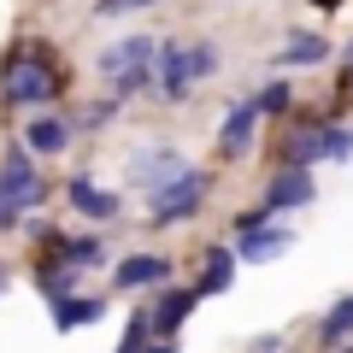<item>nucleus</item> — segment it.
Masks as SVG:
<instances>
[{
	"mask_svg": "<svg viewBox=\"0 0 353 353\" xmlns=\"http://www.w3.org/2000/svg\"><path fill=\"white\" fill-rule=\"evenodd\" d=\"M101 77L112 83V94H130V88H148V77H159V48L153 36H130L118 48L101 53Z\"/></svg>",
	"mask_w": 353,
	"mask_h": 353,
	"instance_id": "1",
	"label": "nucleus"
},
{
	"mask_svg": "<svg viewBox=\"0 0 353 353\" xmlns=\"http://www.w3.org/2000/svg\"><path fill=\"white\" fill-rule=\"evenodd\" d=\"M218 71V48L212 41H194V48H159V88L165 94H183L189 83H201V77Z\"/></svg>",
	"mask_w": 353,
	"mask_h": 353,
	"instance_id": "2",
	"label": "nucleus"
},
{
	"mask_svg": "<svg viewBox=\"0 0 353 353\" xmlns=\"http://www.w3.org/2000/svg\"><path fill=\"white\" fill-rule=\"evenodd\" d=\"M59 88H65V77L48 59H36V53H12L6 59V101L30 106V101H53Z\"/></svg>",
	"mask_w": 353,
	"mask_h": 353,
	"instance_id": "3",
	"label": "nucleus"
},
{
	"mask_svg": "<svg viewBox=\"0 0 353 353\" xmlns=\"http://www.w3.org/2000/svg\"><path fill=\"white\" fill-rule=\"evenodd\" d=\"M201 201H206V171H189V176H176L171 189L153 194L148 218H153V224H183V218H194Z\"/></svg>",
	"mask_w": 353,
	"mask_h": 353,
	"instance_id": "4",
	"label": "nucleus"
},
{
	"mask_svg": "<svg viewBox=\"0 0 353 353\" xmlns=\"http://www.w3.org/2000/svg\"><path fill=\"white\" fill-rule=\"evenodd\" d=\"M312 171H301V165H289V171L271 176V189H265V212H294V206H312Z\"/></svg>",
	"mask_w": 353,
	"mask_h": 353,
	"instance_id": "5",
	"label": "nucleus"
},
{
	"mask_svg": "<svg viewBox=\"0 0 353 353\" xmlns=\"http://www.w3.org/2000/svg\"><path fill=\"white\" fill-rule=\"evenodd\" d=\"M130 176H136V183H141L148 194H159V189H171L176 176H189V165L176 159L171 148H159V153H141V159L130 165Z\"/></svg>",
	"mask_w": 353,
	"mask_h": 353,
	"instance_id": "6",
	"label": "nucleus"
},
{
	"mask_svg": "<svg viewBox=\"0 0 353 353\" xmlns=\"http://www.w3.org/2000/svg\"><path fill=\"white\" fill-rule=\"evenodd\" d=\"M0 194H6L18 212L41 201V176H36V165H30L24 153H12V159H6V171H0Z\"/></svg>",
	"mask_w": 353,
	"mask_h": 353,
	"instance_id": "7",
	"label": "nucleus"
},
{
	"mask_svg": "<svg viewBox=\"0 0 353 353\" xmlns=\"http://www.w3.org/2000/svg\"><path fill=\"white\" fill-rule=\"evenodd\" d=\"M112 277H118V289H148V283H165V277H171V259H165V253H136V259L118 265Z\"/></svg>",
	"mask_w": 353,
	"mask_h": 353,
	"instance_id": "8",
	"label": "nucleus"
},
{
	"mask_svg": "<svg viewBox=\"0 0 353 353\" xmlns=\"http://www.w3.org/2000/svg\"><path fill=\"white\" fill-rule=\"evenodd\" d=\"M65 201H71V206H77L83 218H118V194L94 189L88 176H71V189H65Z\"/></svg>",
	"mask_w": 353,
	"mask_h": 353,
	"instance_id": "9",
	"label": "nucleus"
},
{
	"mask_svg": "<svg viewBox=\"0 0 353 353\" xmlns=\"http://www.w3.org/2000/svg\"><path fill=\"white\" fill-rule=\"evenodd\" d=\"M253 124H259V106H253V101H236V106H230L224 130H218L224 153H248V141H253Z\"/></svg>",
	"mask_w": 353,
	"mask_h": 353,
	"instance_id": "10",
	"label": "nucleus"
},
{
	"mask_svg": "<svg viewBox=\"0 0 353 353\" xmlns=\"http://www.w3.org/2000/svg\"><path fill=\"white\" fill-rule=\"evenodd\" d=\"M194 301H201V289H165L159 306H153V330H159V336H171V330L194 312Z\"/></svg>",
	"mask_w": 353,
	"mask_h": 353,
	"instance_id": "11",
	"label": "nucleus"
},
{
	"mask_svg": "<svg viewBox=\"0 0 353 353\" xmlns=\"http://www.w3.org/2000/svg\"><path fill=\"white\" fill-rule=\"evenodd\" d=\"M101 312H106V301H94V294H65V301H53V324H59V330L94 324Z\"/></svg>",
	"mask_w": 353,
	"mask_h": 353,
	"instance_id": "12",
	"label": "nucleus"
},
{
	"mask_svg": "<svg viewBox=\"0 0 353 353\" xmlns=\"http://www.w3.org/2000/svg\"><path fill=\"white\" fill-rule=\"evenodd\" d=\"M294 248V236L289 230H253V236H241V259H277V253H289Z\"/></svg>",
	"mask_w": 353,
	"mask_h": 353,
	"instance_id": "13",
	"label": "nucleus"
},
{
	"mask_svg": "<svg viewBox=\"0 0 353 353\" xmlns=\"http://www.w3.org/2000/svg\"><path fill=\"white\" fill-rule=\"evenodd\" d=\"M230 277H236V253H230V248H206V265H201V294L230 289Z\"/></svg>",
	"mask_w": 353,
	"mask_h": 353,
	"instance_id": "14",
	"label": "nucleus"
},
{
	"mask_svg": "<svg viewBox=\"0 0 353 353\" xmlns=\"http://www.w3.org/2000/svg\"><path fill=\"white\" fill-rule=\"evenodd\" d=\"M65 141H71V124L65 118H36L30 124V148L36 153H65Z\"/></svg>",
	"mask_w": 353,
	"mask_h": 353,
	"instance_id": "15",
	"label": "nucleus"
},
{
	"mask_svg": "<svg viewBox=\"0 0 353 353\" xmlns=\"http://www.w3.org/2000/svg\"><path fill=\"white\" fill-rule=\"evenodd\" d=\"M324 53H330L324 36H289V48L277 53V65H318Z\"/></svg>",
	"mask_w": 353,
	"mask_h": 353,
	"instance_id": "16",
	"label": "nucleus"
},
{
	"mask_svg": "<svg viewBox=\"0 0 353 353\" xmlns=\"http://www.w3.org/2000/svg\"><path fill=\"white\" fill-rule=\"evenodd\" d=\"M65 259V271H83V265H101V241H88V236H71V241H59V248H53Z\"/></svg>",
	"mask_w": 353,
	"mask_h": 353,
	"instance_id": "17",
	"label": "nucleus"
},
{
	"mask_svg": "<svg viewBox=\"0 0 353 353\" xmlns=\"http://www.w3.org/2000/svg\"><path fill=\"white\" fill-rule=\"evenodd\" d=\"M148 330H153V318L136 312V318H130V330H124V341H118V353H148V347H141V341H148Z\"/></svg>",
	"mask_w": 353,
	"mask_h": 353,
	"instance_id": "18",
	"label": "nucleus"
},
{
	"mask_svg": "<svg viewBox=\"0 0 353 353\" xmlns=\"http://www.w3.org/2000/svg\"><path fill=\"white\" fill-rule=\"evenodd\" d=\"M341 330H353V294H347V301H341L336 312L324 318V336H330V341H341Z\"/></svg>",
	"mask_w": 353,
	"mask_h": 353,
	"instance_id": "19",
	"label": "nucleus"
},
{
	"mask_svg": "<svg viewBox=\"0 0 353 353\" xmlns=\"http://www.w3.org/2000/svg\"><path fill=\"white\" fill-rule=\"evenodd\" d=\"M253 106H259V118H265V112H283V106H289V88H283V83L259 88V94H253Z\"/></svg>",
	"mask_w": 353,
	"mask_h": 353,
	"instance_id": "20",
	"label": "nucleus"
},
{
	"mask_svg": "<svg viewBox=\"0 0 353 353\" xmlns=\"http://www.w3.org/2000/svg\"><path fill=\"white\" fill-rule=\"evenodd\" d=\"M353 153V130H324V159H347Z\"/></svg>",
	"mask_w": 353,
	"mask_h": 353,
	"instance_id": "21",
	"label": "nucleus"
},
{
	"mask_svg": "<svg viewBox=\"0 0 353 353\" xmlns=\"http://www.w3.org/2000/svg\"><path fill=\"white\" fill-rule=\"evenodd\" d=\"M130 6H153V0H101L94 18H118V12H130Z\"/></svg>",
	"mask_w": 353,
	"mask_h": 353,
	"instance_id": "22",
	"label": "nucleus"
},
{
	"mask_svg": "<svg viewBox=\"0 0 353 353\" xmlns=\"http://www.w3.org/2000/svg\"><path fill=\"white\" fill-rule=\"evenodd\" d=\"M12 224H18V206L6 201V194H0V230H12Z\"/></svg>",
	"mask_w": 353,
	"mask_h": 353,
	"instance_id": "23",
	"label": "nucleus"
},
{
	"mask_svg": "<svg viewBox=\"0 0 353 353\" xmlns=\"http://www.w3.org/2000/svg\"><path fill=\"white\" fill-rule=\"evenodd\" d=\"M347 71H353V41H347Z\"/></svg>",
	"mask_w": 353,
	"mask_h": 353,
	"instance_id": "24",
	"label": "nucleus"
},
{
	"mask_svg": "<svg viewBox=\"0 0 353 353\" xmlns=\"http://www.w3.org/2000/svg\"><path fill=\"white\" fill-rule=\"evenodd\" d=\"M148 353H176V347H148Z\"/></svg>",
	"mask_w": 353,
	"mask_h": 353,
	"instance_id": "25",
	"label": "nucleus"
},
{
	"mask_svg": "<svg viewBox=\"0 0 353 353\" xmlns=\"http://www.w3.org/2000/svg\"><path fill=\"white\" fill-rule=\"evenodd\" d=\"M318 6H336V0H318Z\"/></svg>",
	"mask_w": 353,
	"mask_h": 353,
	"instance_id": "26",
	"label": "nucleus"
},
{
	"mask_svg": "<svg viewBox=\"0 0 353 353\" xmlns=\"http://www.w3.org/2000/svg\"><path fill=\"white\" fill-rule=\"evenodd\" d=\"M347 353H353V347H347Z\"/></svg>",
	"mask_w": 353,
	"mask_h": 353,
	"instance_id": "27",
	"label": "nucleus"
}]
</instances>
